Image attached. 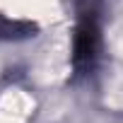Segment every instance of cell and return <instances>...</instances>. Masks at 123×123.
Masks as SVG:
<instances>
[{"label": "cell", "instance_id": "6da1fadb", "mask_svg": "<svg viewBox=\"0 0 123 123\" xmlns=\"http://www.w3.org/2000/svg\"><path fill=\"white\" fill-rule=\"evenodd\" d=\"M101 29H99V7L92 0H85L77 7V24L73 36V68L75 75H89L99 58Z\"/></svg>", "mask_w": 123, "mask_h": 123}, {"label": "cell", "instance_id": "7a4b0ae2", "mask_svg": "<svg viewBox=\"0 0 123 123\" xmlns=\"http://www.w3.org/2000/svg\"><path fill=\"white\" fill-rule=\"evenodd\" d=\"M34 34H36L34 22L10 19L5 15H0V41H19V39H29Z\"/></svg>", "mask_w": 123, "mask_h": 123}]
</instances>
